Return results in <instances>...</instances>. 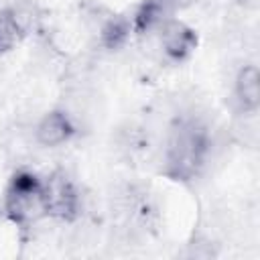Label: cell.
I'll use <instances>...</instances> for the list:
<instances>
[{"label":"cell","instance_id":"1","mask_svg":"<svg viewBox=\"0 0 260 260\" xmlns=\"http://www.w3.org/2000/svg\"><path fill=\"white\" fill-rule=\"evenodd\" d=\"M213 132L197 114H179L171 120L158 148V171L165 179L191 185L199 181L213 158Z\"/></svg>","mask_w":260,"mask_h":260},{"label":"cell","instance_id":"2","mask_svg":"<svg viewBox=\"0 0 260 260\" xmlns=\"http://www.w3.org/2000/svg\"><path fill=\"white\" fill-rule=\"evenodd\" d=\"M2 211L18 232H30L47 219L43 199V175L28 167L14 169L2 189Z\"/></svg>","mask_w":260,"mask_h":260},{"label":"cell","instance_id":"3","mask_svg":"<svg viewBox=\"0 0 260 260\" xmlns=\"http://www.w3.org/2000/svg\"><path fill=\"white\" fill-rule=\"evenodd\" d=\"M43 199L47 219L57 223H75L83 213V195L77 181L63 169L43 175Z\"/></svg>","mask_w":260,"mask_h":260},{"label":"cell","instance_id":"4","mask_svg":"<svg viewBox=\"0 0 260 260\" xmlns=\"http://www.w3.org/2000/svg\"><path fill=\"white\" fill-rule=\"evenodd\" d=\"M150 37L156 41V49H158L160 59L173 67L189 63L199 49L197 28L191 26L187 20H183L181 14L165 18L154 28V32Z\"/></svg>","mask_w":260,"mask_h":260},{"label":"cell","instance_id":"5","mask_svg":"<svg viewBox=\"0 0 260 260\" xmlns=\"http://www.w3.org/2000/svg\"><path fill=\"white\" fill-rule=\"evenodd\" d=\"M79 126L73 114L61 106L45 110L35 126H32V140L43 150H59L69 146L77 138Z\"/></svg>","mask_w":260,"mask_h":260},{"label":"cell","instance_id":"6","mask_svg":"<svg viewBox=\"0 0 260 260\" xmlns=\"http://www.w3.org/2000/svg\"><path fill=\"white\" fill-rule=\"evenodd\" d=\"M199 0H140L130 14L134 37H150L169 16H177Z\"/></svg>","mask_w":260,"mask_h":260},{"label":"cell","instance_id":"7","mask_svg":"<svg viewBox=\"0 0 260 260\" xmlns=\"http://www.w3.org/2000/svg\"><path fill=\"white\" fill-rule=\"evenodd\" d=\"M232 104L238 114L254 118L260 110V71L254 61L242 63L232 77Z\"/></svg>","mask_w":260,"mask_h":260},{"label":"cell","instance_id":"8","mask_svg":"<svg viewBox=\"0 0 260 260\" xmlns=\"http://www.w3.org/2000/svg\"><path fill=\"white\" fill-rule=\"evenodd\" d=\"M26 37V24L20 12L12 6L0 8V59L16 51Z\"/></svg>","mask_w":260,"mask_h":260},{"label":"cell","instance_id":"9","mask_svg":"<svg viewBox=\"0 0 260 260\" xmlns=\"http://www.w3.org/2000/svg\"><path fill=\"white\" fill-rule=\"evenodd\" d=\"M134 37L128 14H112L100 28V45L106 51H120Z\"/></svg>","mask_w":260,"mask_h":260}]
</instances>
